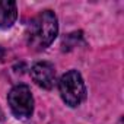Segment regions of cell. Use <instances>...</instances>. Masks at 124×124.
Wrapping results in <instances>:
<instances>
[{"instance_id":"cell-1","label":"cell","mask_w":124,"mask_h":124,"mask_svg":"<svg viewBox=\"0 0 124 124\" xmlns=\"http://www.w3.org/2000/svg\"><path fill=\"white\" fill-rule=\"evenodd\" d=\"M57 16L51 10H44L37 15L28 26V42L35 50L47 48L57 37Z\"/></svg>"},{"instance_id":"cell-2","label":"cell","mask_w":124,"mask_h":124,"mask_svg":"<svg viewBox=\"0 0 124 124\" xmlns=\"http://www.w3.org/2000/svg\"><path fill=\"white\" fill-rule=\"evenodd\" d=\"M58 91L63 101L70 107H78L86 96L85 82L78 70H69L60 78Z\"/></svg>"},{"instance_id":"cell-3","label":"cell","mask_w":124,"mask_h":124,"mask_svg":"<svg viewBox=\"0 0 124 124\" xmlns=\"http://www.w3.org/2000/svg\"><path fill=\"white\" fill-rule=\"evenodd\" d=\"M8 102L12 112L18 118H29L34 111V98L31 89L26 85H16L8 95Z\"/></svg>"},{"instance_id":"cell-4","label":"cell","mask_w":124,"mask_h":124,"mask_svg":"<svg viewBox=\"0 0 124 124\" xmlns=\"http://www.w3.org/2000/svg\"><path fill=\"white\" fill-rule=\"evenodd\" d=\"M31 76H32V80L44 89H51L55 83V69L48 61L37 63L31 69Z\"/></svg>"},{"instance_id":"cell-5","label":"cell","mask_w":124,"mask_h":124,"mask_svg":"<svg viewBox=\"0 0 124 124\" xmlns=\"http://www.w3.org/2000/svg\"><path fill=\"white\" fill-rule=\"evenodd\" d=\"M18 18L16 3L8 2V0H0V28H10Z\"/></svg>"},{"instance_id":"cell-6","label":"cell","mask_w":124,"mask_h":124,"mask_svg":"<svg viewBox=\"0 0 124 124\" xmlns=\"http://www.w3.org/2000/svg\"><path fill=\"white\" fill-rule=\"evenodd\" d=\"M3 118V112H2V109H0V120Z\"/></svg>"}]
</instances>
